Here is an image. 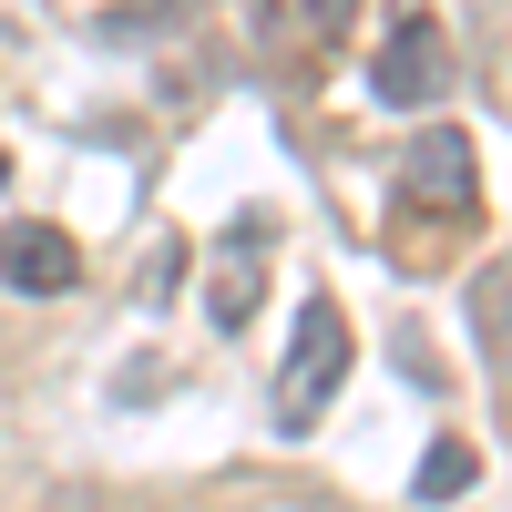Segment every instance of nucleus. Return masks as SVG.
<instances>
[{"mask_svg":"<svg viewBox=\"0 0 512 512\" xmlns=\"http://www.w3.org/2000/svg\"><path fill=\"white\" fill-rule=\"evenodd\" d=\"M338 379H349V318H338L328 297H308V318L287 338V369H277V431H308Z\"/></svg>","mask_w":512,"mask_h":512,"instance_id":"obj_1","label":"nucleus"},{"mask_svg":"<svg viewBox=\"0 0 512 512\" xmlns=\"http://www.w3.org/2000/svg\"><path fill=\"white\" fill-rule=\"evenodd\" d=\"M369 93L390 103V113L441 103V93H451V31H441V21H400L390 41H379V62H369Z\"/></svg>","mask_w":512,"mask_h":512,"instance_id":"obj_2","label":"nucleus"},{"mask_svg":"<svg viewBox=\"0 0 512 512\" xmlns=\"http://www.w3.org/2000/svg\"><path fill=\"white\" fill-rule=\"evenodd\" d=\"M400 195L420 205V216H472V195H482L472 134H420V144L400 154Z\"/></svg>","mask_w":512,"mask_h":512,"instance_id":"obj_3","label":"nucleus"},{"mask_svg":"<svg viewBox=\"0 0 512 512\" xmlns=\"http://www.w3.org/2000/svg\"><path fill=\"white\" fill-rule=\"evenodd\" d=\"M0 287L62 297V287H82V246L62 226H0Z\"/></svg>","mask_w":512,"mask_h":512,"instance_id":"obj_4","label":"nucleus"},{"mask_svg":"<svg viewBox=\"0 0 512 512\" xmlns=\"http://www.w3.org/2000/svg\"><path fill=\"white\" fill-rule=\"evenodd\" d=\"M472 482H482V451H472V441H431V451H420V482H410V492H420V502H461Z\"/></svg>","mask_w":512,"mask_h":512,"instance_id":"obj_5","label":"nucleus"},{"mask_svg":"<svg viewBox=\"0 0 512 512\" xmlns=\"http://www.w3.org/2000/svg\"><path fill=\"white\" fill-rule=\"evenodd\" d=\"M267 11H277V31H287V41H338L359 0H267Z\"/></svg>","mask_w":512,"mask_h":512,"instance_id":"obj_6","label":"nucleus"},{"mask_svg":"<svg viewBox=\"0 0 512 512\" xmlns=\"http://www.w3.org/2000/svg\"><path fill=\"white\" fill-rule=\"evenodd\" d=\"M0 185H11V154H0Z\"/></svg>","mask_w":512,"mask_h":512,"instance_id":"obj_7","label":"nucleus"}]
</instances>
